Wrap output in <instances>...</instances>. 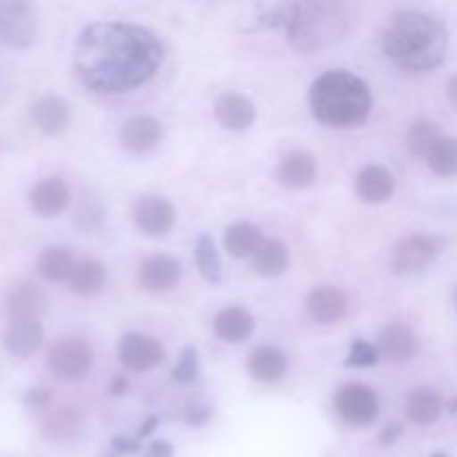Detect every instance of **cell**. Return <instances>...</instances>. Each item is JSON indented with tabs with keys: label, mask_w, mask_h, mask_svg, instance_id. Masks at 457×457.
Segmentation results:
<instances>
[{
	"label": "cell",
	"mask_w": 457,
	"mask_h": 457,
	"mask_svg": "<svg viewBox=\"0 0 457 457\" xmlns=\"http://www.w3.org/2000/svg\"><path fill=\"white\" fill-rule=\"evenodd\" d=\"M163 58V43L152 29L134 22L103 21L83 27L76 38L74 70L92 92L120 94L154 79Z\"/></svg>",
	"instance_id": "obj_1"
},
{
	"label": "cell",
	"mask_w": 457,
	"mask_h": 457,
	"mask_svg": "<svg viewBox=\"0 0 457 457\" xmlns=\"http://www.w3.org/2000/svg\"><path fill=\"white\" fill-rule=\"evenodd\" d=\"M382 49L391 62L411 74H424L440 67L449 49V31L436 16L402 9L393 13L382 31Z\"/></svg>",
	"instance_id": "obj_2"
},
{
	"label": "cell",
	"mask_w": 457,
	"mask_h": 457,
	"mask_svg": "<svg viewBox=\"0 0 457 457\" xmlns=\"http://www.w3.org/2000/svg\"><path fill=\"white\" fill-rule=\"evenodd\" d=\"M308 103L312 116L321 125L330 129H351L369 119L373 94L360 76L346 70H330L312 80Z\"/></svg>",
	"instance_id": "obj_3"
},
{
	"label": "cell",
	"mask_w": 457,
	"mask_h": 457,
	"mask_svg": "<svg viewBox=\"0 0 457 457\" xmlns=\"http://www.w3.org/2000/svg\"><path fill=\"white\" fill-rule=\"evenodd\" d=\"M351 29V13L342 3L302 0L295 3V18L286 31L299 54H312L339 43Z\"/></svg>",
	"instance_id": "obj_4"
},
{
	"label": "cell",
	"mask_w": 457,
	"mask_h": 457,
	"mask_svg": "<svg viewBox=\"0 0 457 457\" xmlns=\"http://www.w3.org/2000/svg\"><path fill=\"white\" fill-rule=\"evenodd\" d=\"M47 366L62 382H80L94 366V351L80 339H61L47 355Z\"/></svg>",
	"instance_id": "obj_5"
},
{
	"label": "cell",
	"mask_w": 457,
	"mask_h": 457,
	"mask_svg": "<svg viewBox=\"0 0 457 457\" xmlns=\"http://www.w3.org/2000/svg\"><path fill=\"white\" fill-rule=\"evenodd\" d=\"M335 411L351 427H366L379 413L378 393L364 384H346L335 395Z\"/></svg>",
	"instance_id": "obj_6"
},
{
	"label": "cell",
	"mask_w": 457,
	"mask_h": 457,
	"mask_svg": "<svg viewBox=\"0 0 457 457\" xmlns=\"http://www.w3.org/2000/svg\"><path fill=\"white\" fill-rule=\"evenodd\" d=\"M38 34V21L27 3H0V38L13 49L29 47Z\"/></svg>",
	"instance_id": "obj_7"
},
{
	"label": "cell",
	"mask_w": 457,
	"mask_h": 457,
	"mask_svg": "<svg viewBox=\"0 0 457 457\" xmlns=\"http://www.w3.org/2000/svg\"><path fill=\"white\" fill-rule=\"evenodd\" d=\"M437 257V241L427 235H411L397 241L391 253V270L400 277L424 270Z\"/></svg>",
	"instance_id": "obj_8"
},
{
	"label": "cell",
	"mask_w": 457,
	"mask_h": 457,
	"mask_svg": "<svg viewBox=\"0 0 457 457\" xmlns=\"http://www.w3.org/2000/svg\"><path fill=\"white\" fill-rule=\"evenodd\" d=\"M165 351L154 337L141 333H128L119 342V361L132 373H145L163 361Z\"/></svg>",
	"instance_id": "obj_9"
},
{
	"label": "cell",
	"mask_w": 457,
	"mask_h": 457,
	"mask_svg": "<svg viewBox=\"0 0 457 457\" xmlns=\"http://www.w3.org/2000/svg\"><path fill=\"white\" fill-rule=\"evenodd\" d=\"M177 221L174 205L163 196H143L134 205V223L147 237H163L172 230Z\"/></svg>",
	"instance_id": "obj_10"
},
{
	"label": "cell",
	"mask_w": 457,
	"mask_h": 457,
	"mask_svg": "<svg viewBox=\"0 0 457 457\" xmlns=\"http://www.w3.org/2000/svg\"><path fill=\"white\" fill-rule=\"evenodd\" d=\"M4 308L12 321H40L47 312V295L34 281H22L7 295Z\"/></svg>",
	"instance_id": "obj_11"
},
{
	"label": "cell",
	"mask_w": 457,
	"mask_h": 457,
	"mask_svg": "<svg viewBox=\"0 0 457 457\" xmlns=\"http://www.w3.org/2000/svg\"><path fill=\"white\" fill-rule=\"evenodd\" d=\"M119 138L125 150L134 152V154H145V152L154 150L161 143V138H163V125L154 116H132V119H128L123 123Z\"/></svg>",
	"instance_id": "obj_12"
},
{
	"label": "cell",
	"mask_w": 457,
	"mask_h": 457,
	"mask_svg": "<svg viewBox=\"0 0 457 457\" xmlns=\"http://www.w3.org/2000/svg\"><path fill=\"white\" fill-rule=\"evenodd\" d=\"M214 119L223 129L230 132H245L257 119V107L248 96L237 92H226L214 103Z\"/></svg>",
	"instance_id": "obj_13"
},
{
	"label": "cell",
	"mask_w": 457,
	"mask_h": 457,
	"mask_svg": "<svg viewBox=\"0 0 457 457\" xmlns=\"http://www.w3.org/2000/svg\"><path fill=\"white\" fill-rule=\"evenodd\" d=\"M181 279V266L168 254H152L138 268V284L147 293H168Z\"/></svg>",
	"instance_id": "obj_14"
},
{
	"label": "cell",
	"mask_w": 457,
	"mask_h": 457,
	"mask_svg": "<svg viewBox=\"0 0 457 457\" xmlns=\"http://www.w3.org/2000/svg\"><path fill=\"white\" fill-rule=\"evenodd\" d=\"M308 315L321 326H333L346 317L348 297L344 290L333 288V286H321L315 288L306 299Z\"/></svg>",
	"instance_id": "obj_15"
},
{
	"label": "cell",
	"mask_w": 457,
	"mask_h": 457,
	"mask_svg": "<svg viewBox=\"0 0 457 457\" xmlns=\"http://www.w3.org/2000/svg\"><path fill=\"white\" fill-rule=\"evenodd\" d=\"M317 177V161L311 152L293 150L277 165V181L288 190H303Z\"/></svg>",
	"instance_id": "obj_16"
},
{
	"label": "cell",
	"mask_w": 457,
	"mask_h": 457,
	"mask_svg": "<svg viewBox=\"0 0 457 457\" xmlns=\"http://www.w3.org/2000/svg\"><path fill=\"white\" fill-rule=\"evenodd\" d=\"M29 205L38 217H58L70 205V187L62 179H43L29 190Z\"/></svg>",
	"instance_id": "obj_17"
},
{
	"label": "cell",
	"mask_w": 457,
	"mask_h": 457,
	"mask_svg": "<svg viewBox=\"0 0 457 457\" xmlns=\"http://www.w3.org/2000/svg\"><path fill=\"white\" fill-rule=\"evenodd\" d=\"M355 192L364 204H386L395 192V177L384 165H366L355 179Z\"/></svg>",
	"instance_id": "obj_18"
},
{
	"label": "cell",
	"mask_w": 457,
	"mask_h": 457,
	"mask_svg": "<svg viewBox=\"0 0 457 457\" xmlns=\"http://www.w3.org/2000/svg\"><path fill=\"white\" fill-rule=\"evenodd\" d=\"M379 355L386 357L393 364H404L411 361L420 351V342L409 326L388 324L379 335Z\"/></svg>",
	"instance_id": "obj_19"
},
{
	"label": "cell",
	"mask_w": 457,
	"mask_h": 457,
	"mask_svg": "<svg viewBox=\"0 0 457 457\" xmlns=\"http://www.w3.org/2000/svg\"><path fill=\"white\" fill-rule=\"evenodd\" d=\"M31 120L47 137H58L70 128L71 110L61 96H43L31 105Z\"/></svg>",
	"instance_id": "obj_20"
},
{
	"label": "cell",
	"mask_w": 457,
	"mask_h": 457,
	"mask_svg": "<svg viewBox=\"0 0 457 457\" xmlns=\"http://www.w3.org/2000/svg\"><path fill=\"white\" fill-rule=\"evenodd\" d=\"M43 339L45 328L40 321H9L3 342L13 357H29L38 351Z\"/></svg>",
	"instance_id": "obj_21"
},
{
	"label": "cell",
	"mask_w": 457,
	"mask_h": 457,
	"mask_svg": "<svg viewBox=\"0 0 457 457\" xmlns=\"http://www.w3.org/2000/svg\"><path fill=\"white\" fill-rule=\"evenodd\" d=\"M212 326L219 339H223L228 344H241L253 335L254 321L253 315L245 308L228 306L214 315Z\"/></svg>",
	"instance_id": "obj_22"
},
{
	"label": "cell",
	"mask_w": 457,
	"mask_h": 457,
	"mask_svg": "<svg viewBox=\"0 0 457 457\" xmlns=\"http://www.w3.org/2000/svg\"><path fill=\"white\" fill-rule=\"evenodd\" d=\"M248 370L257 382L275 384L288 370V357L275 346H259L250 353Z\"/></svg>",
	"instance_id": "obj_23"
},
{
	"label": "cell",
	"mask_w": 457,
	"mask_h": 457,
	"mask_svg": "<svg viewBox=\"0 0 457 457\" xmlns=\"http://www.w3.org/2000/svg\"><path fill=\"white\" fill-rule=\"evenodd\" d=\"M442 395L437 388L433 386H418L409 393L406 397V418L420 427H428V424L437 422L442 415Z\"/></svg>",
	"instance_id": "obj_24"
},
{
	"label": "cell",
	"mask_w": 457,
	"mask_h": 457,
	"mask_svg": "<svg viewBox=\"0 0 457 457\" xmlns=\"http://www.w3.org/2000/svg\"><path fill=\"white\" fill-rule=\"evenodd\" d=\"M263 241H266V237L262 235V230L248 221L232 223L226 235H223V245H226L228 254L235 259L254 257L263 245Z\"/></svg>",
	"instance_id": "obj_25"
},
{
	"label": "cell",
	"mask_w": 457,
	"mask_h": 457,
	"mask_svg": "<svg viewBox=\"0 0 457 457\" xmlns=\"http://www.w3.org/2000/svg\"><path fill=\"white\" fill-rule=\"evenodd\" d=\"M105 268L96 259H83L74 266V272L70 277V288L79 297H96L105 288Z\"/></svg>",
	"instance_id": "obj_26"
},
{
	"label": "cell",
	"mask_w": 457,
	"mask_h": 457,
	"mask_svg": "<svg viewBox=\"0 0 457 457\" xmlns=\"http://www.w3.org/2000/svg\"><path fill=\"white\" fill-rule=\"evenodd\" d=\"M74 266V257H71L70 248H65V245H47L38 254V262H36V268H38L40 277L45 281H70Z\"/></svg>",
	"instance_id": "obj_27"
},
{
	"label": "cell",
	"mask_w": 457,
	"mask_h": 457,
	"mask_svg": "<svg viewBox=\"0 0 457 457\" xmlns=\"http://www.w3.org/2000/svg\"><path fill=\"white\" fill-rule=\"evenodd\" d=\"M83 415L76 409H56L43 422V433L52 442H71L80 433Z\"/></svg>",
	"instance_id": "obj_28"
},
{
	"label": "cell",
	"mask_w": 457,
	"mask_h": 457,
	"mask_svg": "<svg viewBox=\"0 0 457 457\" xmlns=\"http://www.w3.org/2000/svg\"><path fill=\"white\" fill-rule=\"evenodd\" d=\"M288 263H290L288 248H286L284 241L279 239H266L262 248H259V253L253 257L254 270H257L262 277L284 275Z\"/></svg>",
	"instance_id": "obj_29"
},
{
	"label": "cell",
	"mask_w": 457,
	"mask_h": 457,
	"mask_svg": "<svg viewBox=\"0 0 457 457\" xmlns=\"http://www.w3.org/2000/svg\"><path fill=\"white\" fill-rule=\"evenodd\" d=\"M195 262L199 268L201 277L210 284H221L223 279V266L221 257H219V250L214 245V239L210 235H201L195 244Z\"/></svg>",
	"instance_id": "obj_30"
},
{
	"label": "cell",
	"mask_w": 457,
	"mask_h": 457,
	"mask_svg": "<svg viewBox=\"0 0 457 457\" xmlns=\"http://www.w3.org/2000/svg\"><path fill=\"white\" fill-rule=\"evenodd\" d=\"M440 141V128H437L436 123H431V120H418V123L411 125V129L406 132V147H409L411 154L418 156V159H428Z\"/></svg>",
	"instance_id": "obj_31"
},
{
	"label": "cell",
	"mask_w": 457,
	"mask_h": 457,
	"mask_svg": "<svg viewBox=\"0 0 457 457\" xmlns=\"http://www.w3.org/2000/svg\"><path fill=\"white\" fill-rule=\"evenodd\" d=\"M428 168L440 177H455L457 174V138L442 137L436 150L427 159Z\"/></svg>",
	"instance_id": "obj_32"
},
{
	"label": "cell",
	"mask_w": 457,
	"mask_h": 457,
	"mask_svg": "<svg viewBox=\"0 0 457 457\" xmlns=\"http://www.w3.org/2000/svg\"><path fill=\"white\" fill-rule=\"evenodd\" d=\"M379 348L375 344L364 342V339H357L351 344V351H348L346 366L348 369H369L379 361Z\"/></svg>",
	"instance_id": "obj_33"
},
{
	"label": "cell",
	"mask_w": 457,
	"mask_h": 457,
	"mask_svg": "<svg viewBox=\"0 0 457 457\" xmlns=\"http://www.w3.org/2000/svg\"><path fill=\"white\" fill-rule=\"evenodd\" d=\"M172 378L177 384H192L196 378H199V355H196L195 346L183 348L181 357H179L177 366L172 370Z\"/></svg>",
	"instance_id": "obj_34"
},
{
	"label": "cell",
	"mask_w": 457,
	"mask_h": 457,
	"mask_svg": "<svg viewBox=\"0 0 457 457\" xmlns=\"http://www.w3.org/2000/svg\"><path fill=\"white\" fill-rule=\"evenodd\" d=\"M22 400H25V404L31 406V409H47V406L52 404V391L43 386L29 388Z\"/></svg>",
	"instance_id": "obj_35"
},
{
	"label": "cell",
	"mask_w": 457,
	"mask_h": 457,
	"mask_svg": "<svg viewBox=\"0 0 457 457\" xmlns=\"http://www.w3.org/2000/svg\"><path fill=\"white\" fill-rule=\"evenodd\" d=\"M210 415H212V411L205 409V406H201V409H192V411H187L186 422L190 424V427H204V424L208 422V420H210Z\"/></svg>",
	"instance_id": "obj_36"
},
{
	"label": "cell",
	"mask_w": 457,
	"mask_h": 457,
	"mask_svg": "<svg viewBox=\"0 0 457 457\" xmlns=\"http://www.w3.org/2000/svg\"><path fill=\"white\" fill-rule=\"evenodd\" d=\"M402 436V427L400 424H388L382 433H379V445L382 446H393Z\"/></svg>",
	"instance_id": "obj_37"
},
{
	"label": "cell",
	"mask_w": 457,
	"mask_h": 457,
	"mask_svg": "<svg viewBox=\"0 0 457 457\" xmlns=\"http://www.w3.org/2000/svg\"><path fill=\"white\" fill-rule=\"evenodd\" d=\"M112 445H114V449L119 451V453H137V451L141 449L138 440H128V437H114Z\"/></svg>",
	"instance_id": "obj_38"
},
{
	"label": "cell",
	"mask_w": 457,
	"mask_h": 457,
	"mask_svg": "<svg viewBox=\"0 0 457 457\" xmlns=\"http://www.w3.org/2000/svg\"><path fill=\"white\" fill-rule=\"evenodd\" d=\"M174 455V449L170 442H154V445H150V449H147L145 457H172Z\"/></svg>",
	"instance_id": "obj_39"
},
{
	"label": "cell",
	"mask_w": 457,
	"mask_h": 457,
	"mask_svg": "<svg viewBox=\"0 0 457 457\" xmlns=\"http://www.w3.org/2000/svg\"><path fill=\"white\" fill-rule=\"evenodd\" d=\"M128 386H129V384H128V379H125L123 375H119V378H116L114 382H112V386H110V393H112V395H123V393L128 391Z\"/></svg>",
	"instance_id": "obj_40"
},
{
	"label": "cell",
	"mask_w": 457,
	"mask_h": 457,
	"mask_svg": "<svg viewBox=\"0 0 457 457\" xmlns=\"http://www.w3.org/2000/svg\"><path fill=\"white\" fill-rule=\"evenodd\" d=\"M446 96H449V103L457 110V74L451 76L449 83H446Z\"/></svg>",
	"instance_id": "obj_41"
},
{
	"label": "cell",
	"mask_w": 457,
	"mask_h": 457,
	"mask_svg": "<svg viewBox=\"0 0 457 457\" xmlns=\"http://www.w3.org/2000/svg\"><path fill=\"white\" fill-rule=\"evenodd\" d=\"M156 424H159V418H150V420H147V422L143 424L141 428H138V437H147V436H150V433L154 431Z\"/></svg>",
	"instance_id": "obj_42"
},
{
	"label": "cell",
	"mask_w": 457,
	"mask_h": 457,
	"mask_svg": "<svg viewBox=\"0 0 457 457\" xmlns=\"http://www.w3.org/2000/svg\"><path fill=\"white\" fill-rule=\"evenodd\" d=\"M453 303H455V311H457V288H455V295H453Z\"/></svg>",
	"instance_id": "obj_43"
},
{
	"label": "cell",
	"mask_w": 457,
	"mask_h": 457,
	"mask_svg": "<svg viewBox=\"0 0 457 457\" xmlns=\"http://www.w3.org/2000/svg\"><path fill=\"white\" fill-rule=\"evenodd\" d=\"M431 457H449V455H445V453H433Z\"/></svg>",
	"instance_id": "obj_44"
}]
</instances>
